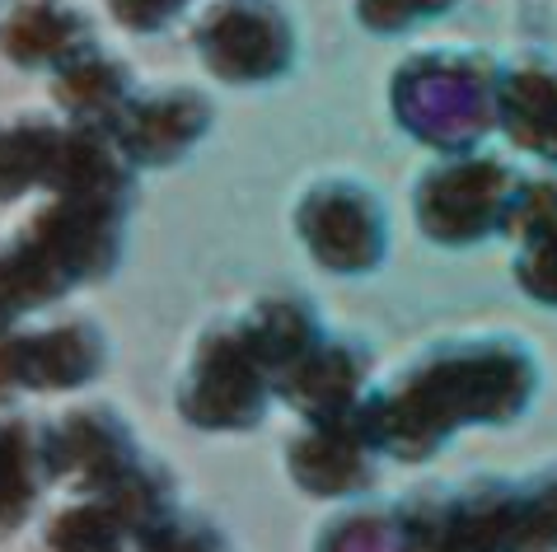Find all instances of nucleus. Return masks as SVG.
<instances>
[{"label":"nucleus","instance_id":"obj_1","mask_svg":"<svg viewBox=\"0 0 557 552\" xmlns=\"http://www.w3.org/2000/svg\"><path fill=\"white\" fill-rule=\"evenodd\" d=\"M539 371L516 337H450L408 361L384 389H366L356 422L380 454L431 459L459 426H502L534 398Z\"/></svg>","mask_w":557,"mask_h":552},{"label":"nucleus","instance_id":"obj_2","mask_svg":"<svg viewBox=\"0 0 557 552\" xmlns=\"http://www.w3.org/2000/svg\"><path fill=\"white\" fill-rule=\"evenodd\" d=\"M122 221H127V202L48 192L42 202H34L14 221L5 239L57 304L61 296H71V290H81V286H95L117 267Z\"/></svg>","mask_w":557,"mask_h":552},{"label":"nucleus","instance_id":"obj_3","mask_svg":"<svg viewBox=\"0 0 557 552\" xmlns=\"http://www.w3.org/2000/svg\"><path fill=\"white\" fill-rule=\"evenodd\" d=\"M394 117L417 141L463 150L497 122V71L487 57L426 48L394 75Z\"/></svg>","mask_w":557,"mask_h":552},{"label":"nucleus","instance_id":"obj_4","mask_svg":"<svg viewBox=\"0 0 557 552\" xmlns=\"http://www.w3.org/2000/svg\"><path fill=\"white\" fill-rule=\"evenodd\" d=\"M272 398V371L253 351L239 314L211 318L197 333L178 379V412L197 431H249Z\"/></svg>","mask_w":557,"mask_h":552},{"label":"nucleus","instance_id":"obj_5","mask_svg":"<svg viewBox=\"0 0 557 552\" xmlns=\"http://www.w3.org/2000/svg\"><path fill=\"white\" fill-rule=\"evenodd\" d=\"M510 492H516V482L469 478L431 482L398 497V552H506Z\"/></svg>","mask_w":557,"mask_h":552},{"label":"nucleus","instance_id":"obj_6","mask_svg":"<svg viewBox=\"0 0 557 552\" xmlns=\"http://www.w3.org/2000/svg\"><path fill=\"white\" fill-rule=\"evenodd\" d=\"M520 174L497 155H445L412 188L417 225L436 243H473L502 229Z\"/></svg>","mask_w":557,"mask_h":552},{"label":"nucleus","instance_id":"obj_7","mask_svg":"<svg viewBox=\"0 0 557 552\" xmlns=\"http://www.w3.org/2000/svg\"><path fill=\"white\" fill-rule=\"evenodd\" d=\"M193 48L215 80L262 85L290 66L296 34L276 0H211L193 24Z\"/></svg>","mask_w":557,"mask_h":552},{"label":"nucleus","instance_id":"obj_8","mask_svg":"<svg viewBox=\"0 0 557 552\" xmlns=\"http://www.w3.org/2000/svg\"><path fill=\"white\" fill-rule=\"evenodd\" d=\"M296 229L305 249L314 253V263L343 276L370 272L384 258V239H389L380 197L356 178L309 183L296 202Z\"/></svg>","mask_w":557,"mask_h":552},{"label":"nucleus","instance_id":"obj_9","mask_svg":"<svg viewBox=\"0 0 557 552\" xmlns=\"http://www.w3.org/2000/svg\"><path fill=\"white\" fill-rule=\"evenodd\" d=\"M141 459L127 417L108 403H71L48 422V468L52 482L71 492H103Z\"/></svg>","mask_w":557,"mask_h":552},{"label":"nucleus","instance_id":"obj_10","mask_svg":"<svg viewBox=\"0 0 557 552\" xmlns=\"http://www.w3.org/2000/svg\"><path fill=\"white\" fill-rule=\"evenodd\" d=\"M375 454L380 450L370 444L356 412H347V417H319V422H300L296 436L286 440V473L309 497L347 501V497H361L375 482Z\"/></svg>","mask_w":557,"mask_h":552},{"label":"nucleus","instance_id":"obj_11","mask_svg":"<svg viewBox=\"0 0 557 552\" xmlns=\"http://www.w3.org/2000/svg\"><path fill=\"white\" fill-rule=\"evenodd\" d=\"M211 127V99L197 85H150L136 89L132 103L113 122L117 146L132 164L164 168L202 141Z\"/></svg>","mask_w":557,"mask_h":552},{"label":"nucleus","instance_id":"obj_12","mask_svg":"<svg viewBox=\"0 0 557 552\" xmlns=\"http://www.w3.org/2000/svg\"><path fill=\"white\" fill-rule=\"evenodd\" d=\"M370 379V356L347 337H319L309 351H300L282 375L272 379V393L282 398L300 422L319 417H347L361 407Z\"/></svg>","mask_w":557,"mask_h":552},{"label":"nucleus","instance_id":"obj_13","mask_svg":"<svg viewBox=\"0 0 557 552\" xmlns=\"http://www.w3.org/2000/svg\"><path fill=\"white\" fill-rule=\"evenodd\" d=\"M95 48V28L75 0H5L0 5V57L24 71H61Z\"/></svg>","mask_w":557,"mask_h":552},{"label":"nucleus","instance_id":"obj_14","mask_svg":"<svg viewBox=\"0 0 557 552\" xmlns=\"http://www.w3.org/2000/svg\"><path fill=\"white\" fill-rule=\"evenodd\" d=\"M108 365V337L89 318H52V324H20V371L24 393H71L99 379Z\"/></svg>","mask_w":557,"mask_h":552},{"label":"nucleus","instance_id":"obj_15","mask_svg":"<svg viewBox=\"0 0 557 552\" xmlns=\"http://www.w3.org/2000/svg\"><path fill=\"white\" fill-rule=\"evenodd\" d=\"M48 482V422L0 407V539H14L28 525Z\"/></svg>","mask_w":557,"mask_h":552},{"label":"nucleus","instance_id":"obj_16","mask_svg":"<svg viewBox=\"0 0 557 552\" xmlns=\"http://www.w3.org/2000/svg\"><path fill=\"white\" fill-rule=\"evenodd\" d=\"M132 95H136L132 66L103 48H89L61 71H52V109L71 122L113 127L122 109L132 103Z\"/></svg>","mask_w":557,"mask_h":552},{"label":"nucleus","instance_id":"obj_17","mask_svg":"<svg viewBox=\"0 0 557 552\" xmlns=\"http://www.w3.org/2000/svg\"><path fill=\"white\" fill-rule=\"evenodd\" d=\"M497 122L510 141L557 164V71L539 57L497 75Z\"/></svg>","mask_w":557,"mask_h":552},{"label":"nucleus","instance_id":"obj_18","mask_svg":"<svg viewBox=\"0 0 557 552\" xmlns=\"http://www.w3.org/2000/svg\"><path fill=\"white\" fill-rule=\"evenodd\" d=\"M136 529L103 492H71L34 534V552H136Z\"/></svg>","mask_w":557,"mask_h":552},{"label":"nucleus","instance_id":"obj_19","mask_svg":"<svg viewBox=\"0 0 557 552\" xmlns=\"http://www.w3.org/2000/svg\"><path fill=\"white\" fill-rule=\"evenodd\" d=\"M61 141V113H0V202H20L34 188H48Z\"/></svg>","mask_w":557,"mask_h":552},{"label":"nucleus","instance_id":"obj_20","mask_svg":"<svg viewBox=\"0 0 557 552\" xmlns=\"http://www.w3.org/2000/svg\"><path fill=\"white\" fill-rule=\"evenodd\" d=\"M239 324L249 333L253 351L262 356V365L272 371V379L286 371L290 361L309 351L319 342V318H314V304L296 290H268V296H258L249 310H239Z\"/></svg>","mask_w":557,"mask_h":552},{"label":"nucleus","instance_id":"obj_21","mask_svg":"<svg viewBox=\"0 0 557 552\" xmlns=\"http://www.w3.org/2000/svg\"><path fill=\"white\" fill-rule=\"evenodd\" d=\"M506 552H557V464L530 482H516Z\"/></svg>","mask_w":557,"mask_h":552},{"label":"nucleus","instance_id":"obj_22","mask_svg":"<svg viewBox=\"0 0 557 552\" xmlns=\"http://www.w3.org/2000/svg\"><path fill=\"white\" fill-rule=\"evenodd\" d=\"M314 552H398L394 529V505L375 511V505H347L333 519H323Z\"/></svg>","mask_w":557,"mask_h":552},{"label":"nucleus","instance_id":"obj_23","mask_svg":"<svg viewBox=\"0 0 557 552\" xmlns=\"http://www.w3.org/2000/svg\"><path fill=\"white\" fill-rule=\"evenodd\" d=\"M548 229H557V174L520 178L506 202L502 235H510L516 243H530L539 235H548Z\"/></svg>","mask_w":557,"mask_h":552},{"label":"nucleus","instance_id":"obj_24","mask_svg":"<svg viewBox=\"0 0 557 552\" xmlns=\"http://www.w3.org/2000/svg\"><path fill=\"white\" fill-rule=\"evenodd\" d=\"M52 296L38 286V276L24 267V258L10 249V239L0 235V333L24 324L28 314L48 310Z\"/></svg>","mask_w":557,"mask_h":552},{"label":"nucleus","instance_id":"obj_25","mask_svg":"<svg viewBox=\"0 0 557 552\" xmlns=\"http://www.w3.org/2000/svg\"><path fill=\"white\" fill-rule=\"evenodd\" d=\"M136 552H235V548H230L225 529H215L211 519L174 511L164 525H154L146 539L136 543Z\"/></svg>","mask_w":557,"mask_h":552},{"label":"nucleus","instance_id":"obj_26","mask_svg":"<svg viewBox=\"0 0 557 552\" xmlns=\"http://www.w3.org/2000/svg\"><path fill=\"white\" fill-rule=\"evenodd\" d=\"M516 281L530 290L534 300L557 304V229H548V235H539L530 243H520Z\"/></svg>","mask_w":557,"mask_h":552},{"label":"nucleus","instance_id":"obj_27","mask_svg":"<svg viewBox=\"0 0 557 552\" xmlns=\"http://www.w3.org/2000/svg\"><path fill=\"white\" fill-rule=\"evenodd\" d=\"M450 0H356V14H361L366 28H375V34H398V28H408L417 20H431V14H441Z\"/></svg>","mask_w":557,"mask_h":552},{"label":"nucleus","instance_id":"obj_28","mask_svg":"<svg viewBox=\"0 0 557 552\" xmlns=\"http://www.w3.org/2000/svg\"><path fill=\"white\" fill-rule=\"evenodd\" d=\"M183 10H188V0H108V14L132 34H154V28L174 24Z\"/></svg>","mask_w":557,"mask_h":552}]
</instances>
